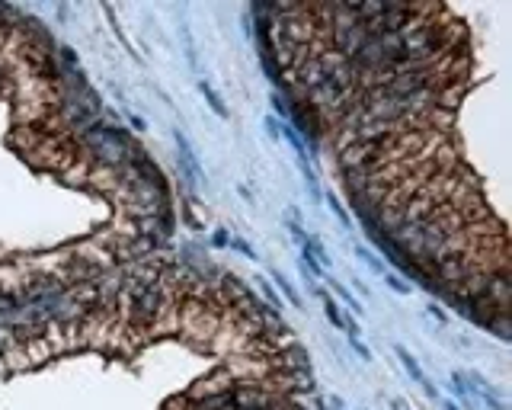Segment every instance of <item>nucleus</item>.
<instances>
[{"label": "nucleus", "instance_id": "obj_1", "mask_svg": "<svg viewBox=\"0 0 512 410\" xmlns=\"http://www.w3.org/2000/svg\"><path fill=\"white\" fill-rule=\"evenodd\" d=\"M170 231L164 173L48 29L0 4V324L160 257Z\"/></svg>", "mask_w": 512, "mask_h": 410}]
</instances>
